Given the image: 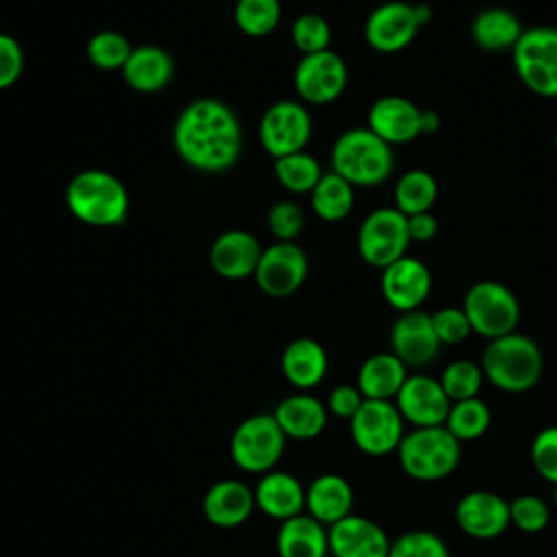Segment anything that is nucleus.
Here are the masks:
<instances>
[{
	"label": "nucleus",
	"mask_w": 557,
	"mask_h": 557,
	"mask_svg": "<svg viewBox=\"0 0 557 557\" xmlns=\"http://www.w3.org/2000/svg\"><path fill=\"white\" fill-rule=\"evenodd\" d=\"M176 154L198 172H224L242 152V126L228 104L215 98L189 102L172 133Z\"/></svg>",
	"instance_id": "nucleus-1"
},
{
	"label": "nucleus",
	"mask_w": 557,
	"mask_h": 557,
	"mask_svg": "<svg viewBox=\"0 0 557 557\" xmlns=\"http://www.w3.org/2000/svg\"><path fill=\"white\" fill-rule=\"evenodd\" d=\"M70 213L89 226H117L128 215V191L124 183L100 168H87L74 174L65 187Z\"/></svg>",
	"instance_id": "nucleus-2"
},
{
	"label": "nucleus",
	"mask_w": 557,
	"mask_h": 557,
	"mask_svg": "<svg viewBox=\"0 0 557 557\" xmlns=\"http://www.w3.org/2000/svg\"><path fill=\"white\" fill-rule=\"evenodd\" d=\"M483 376L500 392L522 394L533 389L544 372L542 348L522 333H509L487 342L481 357Z\"/></svg>",
	"instance_id": "nucleus-3"
},
{
	"label": "nucleus",
	"mask_w": 557,
	"mask_h": 557,
	"mask_svg": "<svg viewBox=\"0 0 557 557\" xmlns=\"http://www.w3.org/2000/svg\"><path fill=\"white\" fill-rule=\"evenodd\" d=\"M331 168L352 187H376L394 170V152L368 126L344 131L331 150Z\"/></svg>",
	"instance_id": "nucleus-4"
},
{
	"label": "nucleus",
	"mask_w": 557,
	"mask_h": 557,
	"mask_svg": "<svg viewBox=\"0 0 557 557\" xmlns=\"http://www.w3.org/2000/svg\"><path fill=\"white\" fill-rule=\"evenodd\" d=\"M400 470L422 483L450 476L461 459V442L442 426H422L405 433L396 450Z\"/></svg>",
	"instance_id": "nucleus-5"
},
{
	"label": "nucleus",
	"mask_w": 557,
	"mask_h": 557,
	"mask_svg": "<svg viewBox=\"0 0 557 557\" xmlns=\"http://www.w3.org/2000/svg\"><path fill=\"white\" fill-rule=\"evenodd\" d=\"M285 442L274 413H252L231 435V459L244 472L265 474L281 461Z\"/></svg>",
	"instance_id": "nucleus-6"
},
{
	"label": "nucleus",
	"mask_w": 557,
	"mask_h": 557,
	"mask_svg": "<svg viewBox=\"0 0 557 557\" xmlns=\"http://www.w3.org/2000/svg\"><path fill=\"white\" fill-rule=\"evenodd\" d=\"M461 309L466 311L472 333L496 339L516 331L520 322V302L516 294L498 281H479L466 296Z\"/></svg>",
	"instance_id": "nucleus-7"
},
{
	"label": "nucleus",
	"mask_w": 557,
	"mask_h": 557,
	"mask_svg": "<svg viewBox=\"0 0 557 557\" xmlns=\"http://www.w3.org/2000/svg\"><path fill=\"white\" fill-rule=\"evenodd\" d=\"M518 78L537 96H557V28H524L511 50Z\"/></svg>",
	"instance_id": "nucleus-8"
},
{
	"label": "nucleus",
	"mask_w": 557,
	"mask_h": 557,
	"mask_svg": "<svg viewBox=\"0 0 557 557\" xmlns=\"http://www.w3.org/2000/svg\"><path fill=\"white\" fill-rule=\"evenodd\" d=\"M411 244L407 215L396 207H381L366 215L357 233V252L372 268H387L403 259Z\"/></svg>",
	"instance_id": "nucleus-9"
},
{
	"label": "nucleus",
	"mask_w": 557,
	"mask_h": 557,
	"mask_svg": "<svg viewBox=\"0 0 557 557\" xmlns=\"http://www.w3.org/2000/svg\"><path fill=\"white\" fill-rule=\"evenodd\" d=\"M348 424L352 444L368 457L396 453L405 437V420L394 400L366 398Z\"/></svg>",
	"instance_id": "nucleus-10"
},
{
	"label": "nucleus",
	"mask_w": 557,
	"mask_h": 557,
	"mask_svg": "<svg viewBox=\"0 0 557 557\" xmlns=\"http://www.w3.org/2000/svg\"><path fill=\"white\" fill-rule=\"evenodd\" d=\"M313 122L302 102L278 100L259 120V141L274 159L300 152L311 139Z\"/></svg>",
	"instance_id": "nucleus-11"
},
{
	"label": "nucleus",
	"mask_w": 557,
	"mask_h": 557,
	"mask_svg": "<svg viewBox=\"0 0 557 557\" xmlns=\"http://www.w3.org/2000/svg\"><path fill=\"white\" fill-rule=\"evenodd\" d=\"M307 270V252L296 242H274L261 250L255 281L263 294L285 298L302 287Z\"/></svg>",
	"instance_id": "nucleus-12"
},
{
	"label": "nucleus",
	"mask_w": 557,
	"mask_h": 557,
	"mask_svg": "<svg viewBox=\"0 0 557 557\" xmlns=\"http://www.w3.org/2000/svg\"><path fill=\"white\" fill-rule=\"evenodd\" d=\"M348 85L344 59L329 50L302 54L294 70V89L309 104H329L337 100Z\"/></svg>",
	"instance_id": "nucleus-13"
},
{
	"label": "nucleus",
	"mask_w": 557,
	"mask_h": 557,
	"mask_svg": "<svg viewBox=\"0 0 557 557\" xmlns=\"http://www.w3.org/2000/svg\"><path fill=\"white\" fill-rule=\"evenodd\" d=\"M422 28L416 7L409 2L392 0L379 4L366 20L363 37L366 44L383 54H394L405 50Z\"/></svg>",
	"instance_id": "nucleus-14"
},
{
	"label": "nucleus",
	"mask_w": 557,
	"mask_h": 557,
	"mask_svg": "<svg viewBox=\"0 0 557 557\" xmlns=\"http://www.w3.org/2000/svg\"><path fill=\"white\" fill-rule=\"evenodd\" d=\"M394 403L403 420L409 422L413 429L442 426L453 405L440 379L429 374H409Z\"/></svg>",
	"instance_id": "nucleus-15"
},
{
	"label": "nucleus",
	"mask_w": 557,
	"mask_h": 557,
	"mask_svg": "<svg viewBox=\"0 0 557 557\" xmlns=\"http://www.w3.org/2000/svg\"><path fill=\"white\" fill-rule=\"evenodd\" d=\"M455 522L472 540H496L511 524L509 500L490 490H472L457 500Z\"/></svg>",
	"instance_id": "nucleus-16"
},
{
	"label": "nucleus",
	"mask_w": 557,
	"mask_h": 557,
	"mask_svg": "<svg viewBox=\"0 0 557 557\" xmlns=\"http://www.w3.org/2000/svg\"><path fill=\"white\" fill-rule=\"evenodd\" d=\"M389 346L407 368H424L433 363L440 355L442 342L435 335L431 313L420 309L400 313L392 324Z\"/></svg>",
	"instance_id": "nucleus-17"
},
{
	"label": "nucleus",
	"mask_w": 557,
	"mask_h": 557,
	"mask_svg": "<svg viewBox=\"0 0 557 557\" xmlns=\"http://www.w3.org/2000/svg\"><path fill=\"white\" fill-rule=\"evenodd\" d=\"M431 272L416 257H403L383 268L381 292L387 305L400 313L416 311L431 292Z\"/></svg>",
	"instance_id": "nucleus-18"
},
{
	"label": "nucleus",
	"mask_w": 557,
	"mask_h": 557,
	"mask_svg": "<svg viewBox=\"0 0 557 557\" xmlns=\"http://www.w3.org/2000/svg\"><path fill=\"white\" fill-rule=\"evenodd\" d=\"M389 544L385 529L366 516L350 513L329 527L333 557H387Z\"/></svg>",
	"instance_id": "nucleus-19"
},
{
	"label": "nucleus",
	"mask_w": 557,
	"mask_h": 557,
	"mask_svg": "<svg viewBox=\"0 0 557 557\" xmlns=\"http://www.w3.org/2000/svg\"><path fill=\"white\" fill-rule=\"evenodd\" d=\"M261 246L255 235L242 228H231L218 235L209 248V263L213 272L228 281H242L255 276Z\"/></svg>",
	"instance_id": "nucleus-20"
},
{
	"label": "nucleus",
	"mask_w": 557,
	"mask_h": 557,
	"mask_svg": "<svg viewBox=\"0 0 557 557\" xmlns=\"http://www.w3.org/2000/svg\"><path fill=\"white\" fill-rule=\"evenodd\" d=\"M422 109L405 96H383L368 111V128L389 146L409 144L420 137Z\"/></svg>",
	"instance_id": "nucleus-21"
},
{
	"label": "nucleus",
	"mask_w": 557,
	"mask_h": 557,
	"mask_svg": "<svg viewBox=\"0 0 557 557\" xmlns=\"http://www.w3.org/2000/svg\"><path fill=\"white\" fill-rule=\"evenodd\" d=\"M255 507L252 487L237 479L215 481L202 498V513L218 529H235L244 524Z\"/></svg>",
	"instance_id": "nucleus-22"
},
{
	"label": "nucleus",
	"mask_w": 557,
	"mask_h": 557,
	"mask_svg": "<svg viewBox=\"0 0 557 557\" xmlns=\"http://www.w3.org/2000/svg\"><path fill=\"white\" fill-rule=\"evenodd\" d=\"M352 505H355L352 485L342 474H335V472L318 474L305 487V509L311 518H315L324 527H331L342 518L350 516Z\"/></svg>",
	"instance_id": "nucleus-23"
},
{
	"label": "nucleus",
	"mask_w": 557,
	"mask_h": 557,
	"mask_svg": "<svg viewBox=\"0 0 557 557\" xmlns=\"http://www.w3.org/2000/svg\"><path fill=\"white\" fill-rule=\"evenodd\" d=\"M255 492V505L274 520H287L305 511V485L289 472L270 470L261 474Z\"/></svg>",
	"instance_id": "nucleus-24"
},
{
	"label": "nucleus",
	"mask_w": 557,
	"mask_h": 557,
	"mask_svg": "<svg viewBox=\"0 0 557 557\" xmlns=\"http://www.w3.org/2000/svg\"><path fill=\"white\" fill-rule=\"evenodd\" d=\"M272 413L285 437L298 442L315 440L326 429L329 422L326 405L307 392H298L283 398Z\"/></svg>",
	"instance_id": "nucleus-25"
},
{
	"label": "nucleus",
	"mask_w": 557,
	"mask_h": 557,
	"mask_svg": "<svg viewBox=\"0 0 557 557\" xmlns=\"http://www.w3.org/2000/svg\"><path fill=\"white\" fill-rule=\"evenodd\" d=\"M329 370V357L324 346L313 337L292 339L281 355V372L300 392H309L320 385Z\"/></svg>",
	"instance_id": "nucleus-26"
},
{
	"label": "nucleus",
	"mask_w": 557,
	"mask_h": 557,
	"mask_svg": "<svg viewBox=\"0 0 557 557\" xmlns=\"http://www.w3.org/2000/svg\"><path fill=\"white\" fill-rule=\"evenodd\" d=\"M172 57L154 44L135 46L128 61L122 67L124 83L139 94L161 91L172 81Z\"/></svg>",
	"instance_id": "nucleus-27"
},
{
	"label": "nucleus",
	"mask_w": 557,
	"mask_h": 557,
	"mask_svg": "<svg viewBox=\"0 0 557 557\" xmlns=\"http://www.w3.org/2000/svg\"><path fill=\"white\" fill-rule=\"evenodd\" d=\"M276 553L278 557H326L329 527L309 513L287 518L276 531Z\"/></svg>",
	"instance_id": "nucleus-28"
},
{
	"label": "nucleus",
	"mask_w": 557,
	"mask_h": 557,
	"mask_svg": "<svg viewBox=\"0 0 557 557\" xmlns=\"http://www.w3.org/2000/svg\"><path fill=\"white\" fill-rule=\"evenodd\" d=\"M407 366L389 350L370 355L357 372V387L363 398L394 400L407 381Z\"/></svg>",
	"instance_id": "nucleus-29"
},
{
	"label": "nucleus",
	"mask_w": 557,
	"mask_h": 557,
	"mask_svg": "<svg viewBox=\"0 0 557 557\" xmlns=\"http://www.w3.org/2000/svg\"><path fill=\"white\" fill-rule=\"evenodd\" d=\"M522 24L516 13L503 7H490L476 13L472 20L470 33L474 44L485 52H505L513 50L522 35Z\"/></svg>",
	"instance_id": "nucleus-30"
},
{
	"label": "nucleus",
	"mask_w": 557,
	"mask_h": 557,
	"mask_svg": "<svg viewBox=\"0 0 557 557\" xmlns=\"http://www.w3.org/2000/svg\"><path fill=\"white\" fill-rule=\"evenodd\" d=\"M355 205V187L333 170L322 174L311 191V209L324 222L344 220Z\"/></svg>",
	"instance_id": "nucleus-31"
},
{
	"label": "nucleus",
	"mask_w": 557,
	"mask_h": 557,
	"mask_svg": "<svg viewBox=\"0 0 557 557\" xmlns=\"http://www.w3.org/2000/svg\"><path fill=\"white\" fill-rule=\"evenodd\" d=\"M437 200V181L426 170H407L394 187V207L409 215L426 213Z\"/></svg>",
	"instance_id": "nucleus-32"
},
{
	"label": "nucleus",
	"mask_w": 557,
	"mask_h": 557,
	"mask_svg": "<svg viewBox=\"0 0 557 557\" xmlns=\"http://www.w3.org/2000/svg\"><path fill=\"white\" fill-rule=\"evenodd\" d=\"M274 176L292 194H311L322 178V168L309 152H292L274 159Z\"/></svg>",
	"instance_id": "nucleus-33"
},
{
	"label": "nucleus",
	"mask_w": 557,
	"mask_h": 557,
	"mask_svg": "<svg viewBox=\"0 0 557 557\" xmlns=\"http://www.w3.org/2000/svg\"><path fill=\"white\" fill-rule=\"evenodd\" d=\"M490 422H492V411L487 403L474 396L468 400L453 403L444 426L459 442H472L485 435V431L490 429Z\"/></svg>",
	"instance_id": "nucleus-34"
},
{
	"label": "nucleus",
	"mask_w": 557,
	"mask_h": 557,
	"mask_svg": "<svg viewBox=\"0 0 557 557\" xmlns=\"http://www.w3.org/2000/svg\"><path fill=\"white\" fill-rule=\"evenodd\" d=\"M233 17L244 35L265 37L281 22V0H237Z\"/></svg>",
	"instance_id": "nucleus-35"
},
{
	"label": "nucleus",
	"mask_w": 557,
	"mask_h": 557,
	"mask_svg": "<svg viewBox=\"0 0 557 557\" xmlns=\"http://www.w3.org/2000/svg\"><path fill=\"white\" fill-rule=\"evenodd\" d=\"M133 52L131 41L117 30H98L87 41V59L98 70H120Z\"/></svg>",
	"instance_id": "nucleus-36"
},
{
	"label": "nucleus",
	"mask_w": 557,
	"mask_h": 557,
	"mask_svg": "<svg viewBox=\"0 0 557 557\" xmlns=\"http://www.w3.org/2000/svg\"><path fill=\"white\" fill-rule=\"evenodd\" d=\"M483 381L485 376H483L481 363H474L470 359L450 361L440 374V383L453 403L479 396Z\"/></svg>",
	"instance_id": "nucleus-37"
},
{
	"label": "nucleus",
	"mask_w": 557,
	"mask_h": 557,
	"mask_svg": "<svg viewBox=\"0 0 557 557\" xmlns=\"http://www.w3.org/2000/svg\"><path fill=\"white\" fill-rule=\"evenodd\" d=\"M387 557H450V550L437 533L416 529L392 540Z\"/></svg>",
	"instance_id": "nucleus-38"
},
{
	"label": "nucleus",
	"mask_w": 557,
	"mask_h": 557,
	"mask_svg": "<svg viewBox=\"0 0 557 557\" xmlns=\"http://www.w3.org/2000/svg\"><path fill=\"white\" fill-rule=\"evenodd\" d=\"M292 44L302 54H313L329 50L331 46V26L318 13H302L292 24Z\"/></svg>",
	"instance_id": "nucleus-39"
},
{
	"label": "nucleus",
	"mask_w": 557,
	"mask_h": 557,
	"mask_svg": "<svg viewBox=\"0 0 557 557\" xmlns=\"http://www.w3.org/2000/svg\"><path fill=\"white\" fill-rule=\"evenodd\" d=\"M509 520L518 531L540 533L550 522V509L544 498L535 494H522L509 500Z\"/></svg>",
	"instance_id": "nucleus-40"
},
{
	"label": "nucleus",
	"mask_w": 557,
	"mask_h": 557,
	"mask_svg": "<svg viewBox=\"0 0 557 557\" xmlns=\"http://www.w3.org/2000/svg\"><path fill=\"white\" fill-rule=\"evenodd\" d=\"M305 211L292 200H278L268 211V228L276 242H296L305 228Z\"/></svg>",
	"instance_id": "nucleus-41"
},
{
	"label": "nucleus",
	"mask_w": 557,
	"mask_h": 557,
	"mask_svg": "<svg viewBox=\"0 0 557 557\" xmlns=\"http://www.w3.org/2000/svg\"><path fill=\"white\" fill-rule=\"evenodd\" d=\"M531 463L535 472L548 481L557 483V424L544 426L542 431L535 433L531 442Z\"/></svg>",
	"instance_id": "nucleus-42"
},
{
	"label": "nucleus",
	"mask_w": 557,
	"mask_h": 557,
	"mask_svg": "<svg viewBox=\"0 0 557 557\" xmlns=\"http://www.w3.org/2000/svg\"><path fill=\"white\" fill-rule=\"evenodd\" d=\"M431 320L442 346L461 344L472 333L470 320L461 307H442L435 313H431Z\"/></svg>",
	"instance_id": "nucleus-43"
},
{
	"label": "nucleus",
	"mask_w": 557,
	"mask_h": 557,
	"mask_svg": "<svg viewBox=\"0 0 557 557\" xmlns=\"http://www.w3.org/2000/svg\"><path fill=\"white\" fill-rule=\"evenodd\" d=\"M24 70V50L15 37L0 33V89L17 83Z\"/></svg>",
	"instance_id": "nucleus-44"
},
{
	"label": "nucleus",
	"mask_w": 557,
	"mask_h": 557,
	"mask_svg": "<svg viewBox=\"0 0 557 557\" xmlns=\"http://www.w3.org/2000/svg\"><path fill=\"white\" fill-rule=\"evenodd\" d=\"M363 394L359 392V387L357 385H348V383H344V385H337V387H333L331 392H329V396H326V409H329V413H333L335 418H342V420H350L357 411H359V407L363 405Z\"/></svg>",
	"instance_id": "nucleus-45"
},
{
	"label": "nucleus",
	"mask_w": 557,
	"mask_h": 557,
	"mask_svg": "<svg viewBox=\"0 0 557 557\" xmlns=\"http://www.w3.org/2000/svg\"><path fill=\"white\" fill-rule=\"evenodd\" d=\"M411 242H431L437 235V220L431 211L407 218Z\"/></svg>",
	"instance_id": "nucleus-46"
},
{
	"label": "nucleus",
	"mask_w": 557,
	"mask_h": 557,
	"mask_svg": "<svg viewBox=\"0 0 557 557\" xmlns=\"http://www.w3.org/2000/svg\"><path fill=\"white\" fill-rule=\"evenodd\" d=\"M440 113L433 109H422L420 113V135H435L440 131Z\"/></svg>",
	"instance_id": "nucleus-47"
},
{
	"label": "nucleus",
	"mask_w": 557,
	"mask_h": 557,
	"mask_svg": "<svg viewBox=\"0 0 557 557\" xmlns=\"http://www.w3.org/2000/svg\"><path fill=\"white\" fill-rule=\"evenodd\" d=\"M553 503H555V507H557V483H555V490H553Z\"/></svg>",
	"instance_id": "nucleus-48"
},
{
	"label": "nucleus",
	"mask_w": 557,
	"mask_h": 557,
	"mask_svg": "<svg viewBox=\"0 0 557 557\" xmlns=\"http://www.w3.org/2000/svg\"><path fill=\"white\" fill-rule=\"evenodd\" d=\"M555 146H557V135H555Z\"/></svg>",
	"instance_id": "nucleus-49"
}]
</instances>
